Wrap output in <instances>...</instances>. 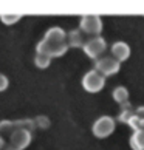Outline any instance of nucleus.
<instances>
[{
    "label": "nucleus",
    "instance_id": "nucleus-1",
    "mask_svg": "<svg viewBox=\"0 0 144 150\" xmlns=\"http://www.w3.org/2000/svg\"><path fill=\"white\" fill-rule=\"evenodd\" d=\"M68 45L67 42L65 43H56V42H48V40H40L37 43V53L39 54H45L50 59L51 57H57V56H62V54L67 53Z\"/></svg>",
    "mask_w": 144,
    "mask_h": 150
},
{
    "label": "nucleus",
    "instance_id": "nucleus-17",
    "mask_svg": "<svg viewBox=\"0 0 144 150\" xmlns=\"http://www.w3.org/2000/svg\"><path fill=\"white\" fill-rule=\"evenodd\" d=\"M20 19V16H17V14H14V16H11V14H5V16H2V22L3 23H6V25H11V23H16Z\"/></svg>",
    "mask_w": 144,
    "mask_h": 150
},
{
    "label": "nucleus",
    "instance_id": "nucleus-14",
    "mask_svg": "<svg viewBox=\"0 0 144 150\" xmlns=\"http://www.w3.org/2000/svg\"><path fill=\"white\" fill-rule=\"evenodd\" d=\"M16 129H17V125H16V121H2L0 122V135L2 136H11V133H13Z\"/></svg>",
    "mask_w": 144,
    "mask_h": 150
},
{
    "label": "nucleus",
    "instance_id": "nucleus-12",
    "mask_svg": "<svg viewBox=\"0 0 144 150\" xmlns=\"http://www.w3.org/2000/svg\"><path fill=\"white\" fill-rule=\"evenodd\" d=\"M130 144L135 150H144V130H136L130 139Z\"/></svg>",
    "mask_w": 144,
    "mask_h": 150
},
{
    "label": "nucleus",
    "instance_id": "nucleus-18",
    "mask_svg": "<svg viewBox=\"0 0 144 150\" xmlns=\"http://www.w3.org/2000/svg\"><path fill=\"white\" fill-rule=\"evenodd\" d=\"M6 87H8V79H6V76H5V74H0V91L6 90Z\"/></svg>",
    "mask_w": 144,
    "mask_h": 150
},
{
    "label": "nucleus",
    "instance_id": "nucleus-19",
    "mask_svg": "<svg viewBox=\"0 0 144 150\" xmlns=\"http://www.w3.org/2000/svg\"><path fill=\"white\" fill-rule=\"evenodd\" d=\"M135 115H136L140 119H143V121H144V107H140V108H138L136 112H135Z\"/></svg>",
    "mask_w": 144,
    "mask_h": 150
},
{
    "label": "nucleus",
    "instance_id": "nucleus-10",
    "mask_svg": "<svg viewBox=\"0 0 144 150\" xmlns=\"http://www.w3.org/2000/svg\"><path fill=\"white\" fill-rule=\"evenodd\" d=\"M45 40L48 42H56V43H65L67 42V34L64 33L62 28H59V26H54V28H50L45 34Z\"/></svg>",
    "mask_w": 144,
    "mask_h": 150
},
{
    "label": "nucleus",
    "instance_id": "nucleus-6",
    "mask_svg": "<svg viewBox=\"0 0 144 150\" xmlns=\"http://www.w3.org/2000/svg\"><path fill=\"white\" fill-rule=\"evenodd\" d=\"M113 130H115V121L110 116L99 118L93 125V133L98 138H107L110 133H113Z\"/></svg>",
    "mask_w": 144,
    "mask_h": 150
},
{
    "label": "nucleus",
    "instance_id": "nucleus-16",
    "mask_svg": "<svg viewBox=\"0 0 144 150\" xmlns=\"http://www.w3.org/2000/svg\"><path fill=\"white\" fill-rule=\"evenodd\" d=\"M33 124H34V127H39V129H47V127L50 125V121H48V118H45V116H39V118H36L34 121H33Z\"/></svg>",
    "mask_w": 144,
    "mask_h": 150
},
{
    "label": "nucleus",
    "instance_id": "nucleus-8",
    "mask_svg": "<svg viewBox=\"0 0 144 150\" xmlns=\"http://www.w3.org/2000/svg\"><path fill=\"white\" fill-rule=\"evenodd\" d=\"M130 56V48L124 42H116L112 45V57H115L118 62H123Z\"/></svg>",
    "mask_w": 144,
    "mask_h": 150
},
{
    "label": "nucleus",
    "instance_id": "nucleus-20",
    "mask_svg": "<svg viewBox=\"0 0 144 150\" xmlns=\"http://www.w3.org/2000/svg\"><path fill=\"white\" fill-rule=\"evenodd\" d=\"M5 146H6V144H5V139H3V136L0 135V150H2Z\"/></svg>",
    "mask_w": 144,
    "mask_h": 150
},
{
    "label": "nucleus",
    "instance_id": "nucleus-21",
    "mask_svg": "<svg viewBox=\"0 0 144 150\" xmlns=\"http://www.w3.org/2000/svg\"><path fill=\"white\" fill-rule=\"evenodd\" d=\"M2 150H16V149H14V147H11L9 144H8V146H5V147H3Z\"/></svg>",
    "mask_w": 144,
    "mask_h": 150
},
{
    "label": "nucleus",
    "instance_id": "nucleus-3",
    "mask_svg": "<svg viewBox=\"0 0 144 150\" xmlns=\"http://www.w3.org/2000/svg\"><path fill=\"white\" fill-rule=\"evenodd\" d=\"M95 70L98 73H101L104 77L110 76V74H115L118 73L119 70V62L112 56H101L99 59H96V64H95Z\"/></svg>",
    "mask_w": 144,
    "mask_h": 150
},
{
    "label": "nucleus",
    "instance_id": "nucleus-9",
    "mask_svg": "<svg viewBox=\"0 0 144 150\" xmlns=\"http://www.w3.org/2000/svg\"><path fill=\"white\" fill-rule=\"evenodd\" d=\"M84 43H85V34L81 30H73L67 34V45L68 47L79 48V47H84Z\"/></svg>",
    "mask_w": 144,
    "mask_h": 150
},
{
    "label": "nucleus",
    "instance_id": "nucleus-7",
    "mask_svg": "<svg viewBox=\"0 0 144 150\" xmlns=\"http://www.w3.org/2000/svg\"><path fill=\"white\" fill-rule=\"evenodd\" d=\"M31 141V133L25 129H16L9 136V146L14 147L16 150L25 149Z\"/></svg>",
    "mask_w": 144,
    "mask_h": 150
},
{
    "label": "nucleus",
    "instance_id": "nucleus-15",
    "mask_svg": "<svg viewBox=\"0 0 144 150\" xmlns=\"http://www.w3.org/2000/svg\"><path fill=\"white\" fill-rule=\"evenodd\" d=\"M50 60H51V59H50L48 56H45V54H39V53H37V56H36V60H34V62H36V65L39 67V68H47V67L50 65Z\"/></svg>",
    "mask_w": 144,
    "mask_h": 150
},
{
    "label": "nucleus",
    "instance_id": "nucleus-11",
    "mask_svg": "<svg viewBox=\"0 0 144 150\" xmlns=\"http://www.w3.org/2000/svg\"><path fill=\"white\" fill-rule=\"evenodd\" d=\"M135 116V112L132 108V105L129 102H126L121 105V112H119V121L121 122H129Z\"/></svg>",
    "mask_w": 144,
    "mask_h": 150
},
{
    "label": "nucleus",
    "instance_id": "nucleus-13",
    "mask_svg": "<svg viewBox=\"0 0 144 150\" xmlns=\"http://www.w3.org/2000/svg\"><path fill=\"white\" fill-rule=\"evenodd\" d=\"M113 99L118 104H126L127 102V99H129V91H127V88L124 87H116L115 90H113Z\"/></svg>",
    "mask_w": 144,
    "mask_h": 150
},
{
    "label": "nucleus",
    "instance_id": "nucleus-4",
    "mask_svg": "<svg viewBox=\"0 0 144 150\" xmlns=\"http://www.w3.org/2000/svg\"><path fill=\"white\" fill-rule=\"evenodd\" d=\"M104 84H106V77L101 73H98L96 70L88 71L84 76V79H82V85H84V88L90 93H96L99 90H102Z\"/></svg>",
    "mask_w": 144,
    "mask_h": 150
},
{
    "label": "nucleus",
    "instance_id": "nucleus-2",
    "mask_svg": "<svg viewBox=\"0 0 144 150\" xmlns=\"http://www.w3.org/2000/svg\"><path fill=\"white\" fill-rule=\"evenodd\" d=\"M84 51L88 57L92 59H99L104 54V51H106V40H104L102 37H92V39H87L85 43H84Z\"/></svg>",
    "mask_w": 144,
    "mask_h": 150
},
{
    "label": "nucleus",
    "instance_id": "nucleus-5",
    "mask_svg": "<svg viewBox=\"0 0 144 150\" xmlns=\"http://www.w3.org/2000/svg\"><path fill=\"white\" fill-rule=\"evenodd\" d=\"M84 34L87 36H98L102 30V22L98 16H84L81 19V28H79Z\"/></svg>",
    "mask_w": 144,
    "mask_h": 150
}]
</instances>
